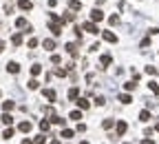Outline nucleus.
Here are the masks:
<instances>
[{
  "instance_id": "23",
  "label": "nucleus",
  "mask_w": 159,
  "mask_h": 144,
  "mask_svg": "<svg viewBox=\"0 0 159 144\" xmlns=\"http://www.w3.org/2000/svg\"><path fill=\"white\" fill-rule=\"evenodd\" d=\"M139 120H141V122H148V120H150V111H141L139 113Z\"/></svg>"
},
{
  "instance_id": "42",
  "label": "nucleus",
  "mask_w": 159,
  "mask_h": 144,
  "mask_svg": "<svg viewBox=\"0 0 159 144\" xmlns=\"http://www.w3.org/2000/svg\"><path fill=\"white\" fill-rule=\"evenodd\" d=\"M51 144H60V140H53V142H51Z\"/></svg>"
},
{
  "instance_id": "37",
  "label": "nucleus",
  "mask_w": 159,
  "mask_h": 144,
  "mask_svg": "<svg viewBox=\"0 0 159 144\" xmlns=\"http://www.w3.org/2000/svg\"><path fill=\"white\" fill-rule=\"evenodd\" d=\"M108 22H111V25H117V22H119V16H117V14H115V16H111Z\"/></svg>"
},
{
  "instance_id": "33",
  "label": "nucleus",
  "mask_w": 159,
  "mask_h": 144,
  "mask_svg": "<svg viewBox=\"0 0 159 144\" xmlns=\"http://www.w3.org/2000/svg\"><path fill=\"white\" fill-rule=\"evenodd\" d=\"M44 142H47V137H44V135H38L36 140H33V144H44Z\"/></svg>"
},
{
  "instance_id": "17",
  "label": "nucleus",
  "mask_w": 159,
  "mask_h": 144,
  "mask_svg": "<svg viewBox=\"0 0 159 144\" xmlns=\"http://www.w3.org/2000/svg\"><path fill=\"white\" fill-rule=\"evenodd\" d=\"M77 98H80V89H77V86H73V89L69 91V100H77Z\"/></svg>"
},
{
  "instance_id": "9",
  "label": "nucleus",
  "mask_w": 159,
  "mask_h": 144,
  "mask_svg": "<svg viewBox=\"0 0 159 144\" xmlns=\"http://www.w3.org/2000/svg\"><path fill=\"white\" fill-rule=\"evenodd\" d=\"M75 104H77L80 109H84V111H86V109L91 106V102L86 100V98H77V100H75Z\"/></svg>"
},
{
  "instance_id": "3",
  "label": "nucleus",
  "mask_w": 159,
  "mask_h": 144,
  "mask_svg": "<svg viewBox=\"0 0 159 144\" xmlns=\"http://www.w3.org/2000/svg\"><path fill=\"white\" fill-rule=\"evenodd\" d=\"M102 38H104L106 40V42H117V36H115V33H113V31H102Z\"/></svg>"
},
{
  "instance_id": "7",
  "label": "nucleus",
  "mask_w": 159,
  "mask_h": 144,
  "mask_svg": "<svg viewBox=\"0 0 159 144\" xmlns=\"http://www.w3.org/2000/svg\"><path fill=\"white\" fill-rule=\"evenodd\" d=\"M64 49L69 51V53H71L73 58L77 56V44H75V42H66V44H64Z\"/></svg>"
},
{
  "instance_id": "6",
  "label": "nucleus",
  "mask_w": 159,
  "mask_h": 144,
  "mask_svg": "<svg viewBox=\"0 0 159 144\" xmlns=\"http://www.w3.org/2000/svg\"><path fill=\"white\" fill-rule=\"evenodd\" d=\"M7 71H9V73H13V76H16V73H20V64H18V62H13V60H11L9 64H7Z\"/></svg>"
},
{
  "instance_id": "19",
  "label": "nucleus",
  "mask_w": 159,
  "mask_h": 144,
  "mask_svg": "<svg viewBox=\"0 0 159 144\" xmlns=\"http://www.w3.org/2000/svg\"><path fill=\"white\" fill-rule=\"evenodd\" d=\"M124 89H126V91H135V89H137V80H130V82H126V84H124Z\"/></svg>"
},
{
  "instance_id": "15",
  "label": "nucleus",
  "mask_w": 159,
  "mask_h": 144,
  "mask_svg": "<svg viewBox=\"0 0 159 144\" xmlns=\"http://www.w3.org/2000/svg\"><path fill=\"white\" fill-rule=\"evenodd\" d=\"M69 9L71 11H80L82 9V2H80V0H69Z\"/></svg>"
},
{
  "instance_id": "38",
  "label": "nucleus",
  "mask_w": 159,
  "mask_h": 144,
  "mask_svg": "<svg viewBox=\"0 0 159 144\" xmlns=\"http://www.w3.org/2000/svg\"><path fill=\"white\" fill-rule=\"evenodd\" d=\"M66 73H69V69H58V76L60 78H66Z\"/></svg>"
},
{
  "instance_id": "10",
  "label": "nucleus",
  "mask_w": 159,
  "mask_h": 144,
  "mask_svg": "<svg viewBox=\"0 0 159 144\" xmlns=\"http://www.w3.org/2000/svg\"><path fill=\"white\" fill-rule=\"evenodd\" d=\"M111 62H113V58H111L108 53H106V56H102V58H100V67H102V69H106V67H108V64H111Z\"/></svg>"
},
{
  "instance_id": "25",
  "label": "nucleus",
  "mask_w": 159,
  "mask_h": 144,
  "mask_svg": "<svg viewBox=\"0 0 159 144\" xmlns=\"http://www.w3.org/2000/svg\"><path fill=\"white\" fill-rule=\"evenodd\" d=\"M60 137H64V140H71V137H73V131H71V129H64Z\"/></svg>"
},
{
  "instance_id": "14",
  "label": "nucleus",
  "mask_w": 159,
  "mask_h": 144,
  "mask_svg": "<svg viewBox=\"0 0 159 144\" xmlns=\"http://www.w3.org/2000/svg\"><path fill=\"white\" fill-rule=\"evenodd\" d=\"M42 47L47 49V51H51V49H55V40H53V38H47V40H44V42H42Z\"/></svg>"
},
{
  "instance_id": "46",
  "label": "nucleus",
  "mask_w": 159,
  "mask_h": 144,
  "mask_svg": "<svg viewBox=\"0 0 159 144\" xmlns=\"http://www.w3.org/2000/svg\"><path fill=\"white\" fill-rule=\"evenodd\" d=\"M124 144H128V142H124Z\"/></svg>"
},
{
  "instance_id": "13",
  "label": "nucleus",
  "mask_w": 159,
  "mask_h": 144,
  "mask_svg": "<svg viewBox=\"0 0 159 144\" xmlns=\"http://www.w3.org/2000/svg\"><path fill=\"white\" fill-rule=\"evenodd\" d=\"M0 120H2V124H7V126H11V124H13V118H11V113H9V111H4Z\"/></svg>"
},
{
  "instance_id": "27",
  "label": "nucleus",
  "mask_w": 159,
  "mask_h": 144,
  "mask_svg": "<svg viewBox=\"0 0 159 144\" xmlns=\"http://www.w3.org/2000/svg\"><path fill=\"white\" fill-rule=\"evenodd\" d=\"M95 104H97V106H104V104H106V98H104V95H97V98H95Z\"/></svg>"
},
{
  "instance_id": "24",
  "label": "nucleus",
  "mask_w": 159,
  "mask_h": 144,
  "mask_svg": "<svg viewBox=\"0 0 159 144\" xmlns=\"http://www.w3.org/2000/svg\"><path fill=\"white\" fill-rule=\"evenodd\" d=\"M40 73H42V67H40V64H33V67H31V76H40Z\"/></svg>"
},
{
  "instance_id": "36",
  "label": "nucleus",
  "mask_w": 159,
  "mask_h": 144,
  "mask_svg": "<svg viewBox=\"0 0 159 144\" xmlns=\"http://www.w3.org/2000/svg\"><path fill=\"white\" fill-rule=\"evenodd\" d=\"M27 44H29V49H33V47H38V40L36 38H29V42H27Z\"/></svg>"
},
{
  "instance_id": "21",
  "label": "nucleus",
  "mask_w": 159,
  "mask_h": 144,
  "mask_svg": "<svg viewBox=\"0 0 159 144\" xmlns=\"http://www.w3.org/2000/svg\"><path fill=\"white\" fill-rule=\"evenodd\" d=\"M13 133H16V131H13V129H11V126H9V129H4L2 137H4V140H11V137H13Z\"/></svg>"
},
{
  "instance_id": "20",
  "label": "nucleus",
  "mask_w": 159,
  "mask_h": 144,
  "mask_svg": "<svg viewBox=\"0 0 159 144\" xmlns=\"http://www.w3.org/2000/svg\"><path fill=\"white\" fill-rule=\"evenodd\" d=\"M119 102H122V104H130V102H133V98H130L128 93H122V95H119Z\"/></svg>"
},
{
  "instance_id": "45",
  "label": "nucleus",
  "mask_w": 159,
  "mask_h": 144,
  "mask_svg": "<svg viewBox=\"0 0 159 144\" xmlns=\"http://www.w3.org/2000/svg\"><path fill=\"white\" fill-rule=\"evenodd\" d=\"M0 98H2V91H0Z\"/></svg>"
},
{
  "instance_id": "40",
  "label": "nucleus",
  "mask_w": 159,
  "mask_h": 144,
  "mask_svg": "<svg viewBox=\"0 0 159 144\" xmlns=\"http://www.w3.org/2000/svg\"><path fill=\"white\" fill-rule=\"evenodd\" d=\"M2 51H4V42L0 40V53H2Z\"/></svg>"
},
{
  "instance_id": "41",
  "label": "nucleus",
  "mask_w": 159,
  "mask_h": 144,
  "mask_svg": "<svg viewBox=\"0 0 159 144\" xmlns=\"http://www.w3.org/2000/svg\"><path fill=\"white\" fill-rule=\"evenodd\" d=\"M22 144H33L31 140H22Z\"/></svg>"
},
{
  "instance_id": "32",
  "label": "nucleus",
  "mask_w": 159,
  "mask_h": 144,
  "mask_svg": "<svg viewBox=\"0 0 159 144\" xmlns=\"http://www.w3.org/2000/svg\"><path fill=\"white\" fill-rule=\"evenodd\" d=\"M146 73L148 76H157V67H146Z\"/></svg>"
},
{
  "instance_id": "39",
  "label": "nucleus",
  "mask_w": 159,
  "mask_h": 144,
  "mask_svg": "<svg viewBox=\"0 0 159 144\" xmlns=\"http://www.w3.org/2000/svg\"><path fill=\"white\" fill-rule=\"evenodd\" d=\"M141 144H155V140H150V137H146V140H141Z\"/></svg>"
},
{
  "instance_id": "29",
  "label": "nucleus",
  "mask_w": 159,
  "mask_h": 144,
  "mask_svg": "<svg viewBox=\"0 0 159 144\" xmlns=\"http://www.w3.org/2000/svg\"><path fill=\"white\" fill-rule=\"evenodd\" d=\"M11 42H13L16 47H18V44H22V36H20V33H16V36L11 38Z\"/></svg>"
},
{
  "instance_id": "44",
  "label": "nucleus",
  "mask_w": 159,
  "mask_h": 144,
  "mask_svg": "<svg viewBox=\"0 0 159 144\" xmlns=\"http://www.w3.org/2000/svg\"><path fill=\"white\" fill-rule=\"evenodd\" d=\"M80 144H88V142H86V140H84V142H80Z\"/></svg>"
},
{
  "instance_id": "2",
  "label": "nucleus",
  "mask_w": 159,
  "mask_h": 144,
  "mask_svg": "<svg viewBox=\"0 0 159 144\" xmlns=\"http://www.w3.org/2000/svg\"><path fill=\"white\" fill-rule=\"evenodd\" d=\"M115 131H117V135H124L128 131V124L124 122V120H119V122H115Z\"/></svg>"
},
{
  "instance_id": "18",
  "label": "nucleus",
  "mask_w": 159,
  "mask_h": 144,
  "mask_svg": "<svg viewBox=\"0 0 159 144\" xmlns=\"http://www.w3.org/2000/svg\"><path fill=\"white\" fill-rule=\"evenodd\" d=\"M16 27H18V29H29V25H27V18H18V20H16Z\"/></svg>"
},
{
  "instance_id": "12",
  "label": "nucleus",
  "mask_w": 159,
  "mask_h": 144,
  "mask_svg": "<svg viewBox=\"0 0 159 144\" xmlns=\"http://www.w3.org/2000/svg\"><path fill=\"white\" fill-rule=\"evenodd\" d=\"M18 131H20V133H29V131H31V122H27V120H25V122H20L18 124Z\"/></svg>"
},
{
  "instance_id": "35",
  "label": "nucleus",
  "mask_w": 159,
  "mask_h": 144,
  "mask_svg": "<svg viewBox=\"0 0 159 144\" xmlns=\"http://www.w3.org/2000/svg\"><path fill=\"white\" fill-rule=\"evenodd\" d=\"M51 62H53V64H60V62H62V58H60L58 53H55V56H51Z\"/></svg>"
},
{
  "instance_id": "22",
  "label": "nucleus",
  "mask_w": 159,
  "mask_h": 144,
  "mask_svg": "<svg viewBox=\"0 0 159 144\" xmlns=\"http://www.w3.org/2000/svg\"><path fill=\"white\" fill-rule=\"evenodd\" d=\"M148 86H150V91H152L155 95H159V84L155 82V80H152V82H148Z\"/></svg>"
},
{
  "instance_id": "4",
  "label": "nucleus",
  "mask_w": 159,
  "mask_h": 144,
  "mask_svg": "<svg viewBox=\"0 0 159 144\" xmlns=\"http://www.w3.org/2000/svg\"><path fill=\"white\" fill-rule=\"evenodd\" d=\"M91 20H93V22H100V20H104V14H102L100 9H93V11H91Z\"/></svg>"
},
{
  "instance_id": "16",
  "label": "nucleus",
  "mask_w": 159,
  "mask_h": 144,
  "mask_svg": "<svg viewBox=\"0 0 159 144\" xmlns=\"http://www.w3.org/2000/svg\"><path fill=\"white\" fill-rule=\"evenodd\" d=\"M49 129H51V120H40V131H42V133H47Z\"/></svg>"
},
{
  "instance_id": "8",
  "label": "nucleus",
  "mask_w": 159,
  "mask_h": 144,
  "mask_svg": "<svg viewBox=\"0 0 159 144\" xmlns=\"http://www.w3.org/2000/svg\"><path fill=\"white\" fill-rule=\"evenodd\" d=\"M42 95L47 98L49 102H55V91L53 89H42Z\"/></svg>"
},
{
  "instance_id": "26",
  "label": "nucleus",
  "mask_w": 159,
  "mask_h": 144,
  "mask_svg": "<svg viewBox=\"0 0 159 144\" xmlns=\"http://www.w3.org/2000/svg\"><path fill=\"white\" fill-rule=\"evenodd\" d=\"M27 86H29L31 91H36V89H40V82H38V80H29V84H27Z\"/></svg>"
},
{
  "instance_id": "34",
  "label": "nucleus",
  "mask_w": 159,
  "mask_h": 144,
  "mask_svg": "<svg viewBox=\"0 0 159 144\" xmlns=\"http://www.w3.org/2000/svg\"><path fill=\"white\" fill-rule=\"evenodd\" d=\"M141 49H146V47H150V38H144V40H141Z\"/></svg>"
},
{
  "instance_id": "43",
  "label": "nucleus",
  "mask_w": 159,
  "mask_h": 144,
  "mask_svg": "<svg viewBox=\"0 0 159 144\" xmlns=\"http://www.w3.org/2000/svg\"><path fill=\"white\" fill-rule=\"evenodd\" d=\"M155 131H159V122H157V124H155Z\"/></svg>"
},
{
  "instance_id": "30",
  "label": "nucleus",
  "mask_w": 159,
  "mask_h": 144,
  "mask_svg": "<svg viewBox=\"0 0 159 144\" xmlns=\"http://www.w3.org/2000/svg\"><path fill=\"white\" fill-rule=\"evenodd\" d=\"M69 118H71V120H82V113H80V111H71Z\"/></svg>"
},
{
  "instance_id": "28",
  "label": "nucleus",
  "mask_w": 159,
  "mask_h": 144,
  "mask_svg": "<svg viewBox=\"0 0 159 144\" xmlns=\"http://www.w3.org/2000/svg\"><path fill=\"white\" fill-rule=\"evenodd\" d=\"M102 126L108 131V129H113V126H115V122H113V120H104V122H102Z\"/></svg>"
},
{
  "instance_id": "5",
  "label": "nucleus",
  "mask_w": 159,
  "mask_h": 144,
  "mask_svg": "<svg viewBox=\"0 0 159 144\" xmlns=\"http://www.w3.org/2000/svg\"><path fill=\"white\" fill-rule=\"evenodd\" d=\"M18 7H20L22 11H29V9L33 7V0H18Z\"/></svg>"
},
{
  "instance_id": "1",
  "label": "nucleus",
  "mask_w": 159,
  "mask_h": 144,
  "mask_svg": "<svg viewBox=\"0 0 159 144\" xmlns=\"http://www.w3.org/2000/svg\"><path fill=\"white\" fill-rule=\"evenodd\" d=\"M84 31H88V33H93V36H97L100 29H97V25H95L93 20H91V22H84Z\"/></svg>"
},
{
  "instance_id": "11",
  "label": "nucleus",
  "mask_w": 159,
  "mask_h": 144,
  "mask_svg": "<svg viewBox=\"0 0 159 144\" xmlns=\"http://www.w3.org/2000/svg\"><path fill=\"white\" fill-rule=\"evenodd\" d=\"M13 109H16V102H13V100H4V102H2V111H9V113H11Z\"/></svg>"
},
{
  "instance_id": "31",
  "label": "nucleus",
  "mask_w": 159,
  "mask_h": 144,
  "mask_svg": "<svg viewBox=\"0 0 159 144\" xmlns=\"http://www.w3.org/2000/svg\"><path fill=\"white\" fill-rule=\"evenodd\" d=\"M51 124H64V120L58 118V115H53V118H51Z\"/></svg>"
}]
</instances>
